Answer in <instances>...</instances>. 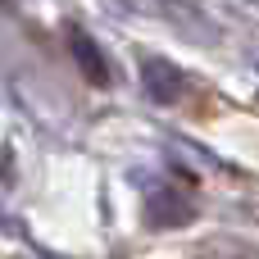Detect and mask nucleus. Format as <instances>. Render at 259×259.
Here are the masks:
<instances>
[{
	"label": "nucleus",
	"instance_id": "nucleus-1",
	"mask_svg": "<svg viewBox=\"0 0 259 259\" xmlns=\"http://www.w3.org/2000/svg\"><path fill=\"white\" fill-rule=\"evenodd\" d=\"M141 82H146V96L159 100V105H178L182 91H187L182 68H173L168 59H146V64H141Z\"/></svg>",
	"mask_w": 259,
	"mask_h": 259
},
{
	"label": "nucleus",
	"instance_id": "nucleus-2",
	"mask_svg": "<svg viewBox=\"0 0 259 259\" xmlns=\"http://www.w3.org/2000/svg\"><path fill=\"white\" fill-rule=\"evenodd\" d=\"M191 223V200L173 187H164L159 196H150V228H182Z\"/></svg>",
	"mask_w": 259,
	"mask_h": 259
},
{
	"label": "nucleus",
	"instance_id": "nucleus-3",
	"mask_svg": "<svg viewBox=\"0 0 259 259\" xmlns=\"http://www.w3.org/2000/svg\"><path fill=\"white\" fill-rule=\"evenodd\" d=\"M68 46H73V55H77V64H82V73L96 82V87H105L109 82V68H105V59H100V50H96V41L91 36H82L77 27H73V36H68Z\"/></svg>",
	"mask_w": 259,
	"mask_h": 259
},
{
	"label": "nucleus",
	"instance_id": "nucleus-4",
	"mask_svg": "<svg viewBox=\"0 0 259 259\" xmlns=\"http://www.w3.org/2000/svg\"><path fill=\"white\" fill-rule=\"evenodd\" d=\"M196 259H259V246L255 241H241V237H209Z\"/></svg>",
	"mask_w": 259,
	"mask_h": 259
}]
</instances>
